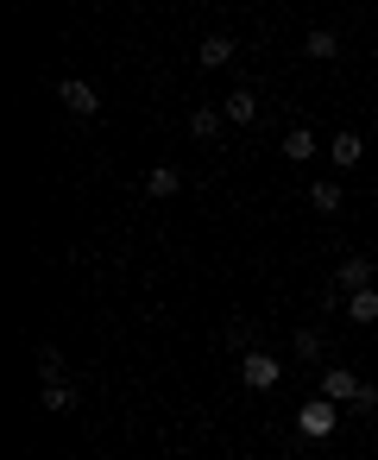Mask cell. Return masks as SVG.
Here are the masks:
<instances>
[{
    "label": "cell",
    "instance_id": "cell-1",
    "mask_svg": "<svg viewBox=\"0 0 378 460\" xmlns=\"http://www.w3.org/2000/svg\"><path fill=\"white\" fill-rule=\"evenodd\" d=\"M315 385H321V397H328V403H347V410H359V416H372V410H378V391H372L359 372H347V366H328Z\"/></svg>",
    "mask_w": 378,
    "mask_h": 460
},
{
    "label": "cell",
    "instance_id": "cell-2",
    "mask_svg": "<svg viewBox=\"0 0 378 460\" xmlns=\"http://www.w3.org/2000/svg\"><path fill=\"white\" fill-rule=\"evenodd\" d=\"M277 378H284V359H277V353H259V347L240 353V385H246V391H271Z\"/></svg>",
    "mask_w": 378,
    "mask_h": 460
},
{
    "label": "cell",
    "instance_id": "cell-3",
    "mask_svg": "<svg viewBox=\"0 0 378 460\" xmlns=\"http://www.w3.org/2000/svg\"><path fill=\"white\" fill-rule=\"evenodd\" d=\"M296 429H303L309 441H321V435H334V429H340V403H328V397H309V403L296 410Z\"/></svg>",
    "mask_w": 378,
    "mask_h": 460
},
{
    "label": "cell",
    "instance_id": "cell-4",
    "mask_svg": "<svg viewBox=\"0 0 378 460\" xmlns=\"http://www.w3.org/2000/svg\"><path fill=\"white\" fill-rule=\"evenodd\" d=\"M57 102H64L70 114H83V120H95V114H101V95H95V83H76V76H64V83H57Z\"/></svg>",
    "mask_w": 378,
    "mask_h": 460
},
{
    "label": "cell",
    "instance_id": "cell-5",
    "mask_svg": "<svg viewBox=\"0 0 378 460\" xmlns=\"http://www.w3.org/2000/svg\"><path fill=\"white\" fill-rule=\"evenodd\" d=\"M334 284H340L347 296H359V290H372V259H365V252H353V259H340V271H334Z\"/></svg>",
    "mask_w": 378,
    "mask_h": 460
},
{
    "label": "cell",
    "instance_id": "cell-6",
    "mask_svg": "<svg viewBox=\"0 0 378 460\" xmlns=\"http://www.w3.org/2000/svg\"><path fill=\"white\" fill-rule=\"evenodd\" d=\"M139 190H145V196H152V202H171V196H177V190H183V177H177V171H171V164H152V171H145V177H139Z\"/></svg>",
    "mask_w": 378,
    "mask_h": 460
},
{
    "label": "cell",
    "instance_id": "cell-7",
    "mask_svg": "<svg viewBox=\"0 0 378 460\" xmlns=\"http://www.w3.org/2000/svg\"><path fill=\"white\" fill-rule=\"evenodd\" d=\"M221 114H227V127H252V120H259V95H252V89H233V95L221 102Z\"/></svg>",
    "mask_w": 378,
    "mask_h": 460
},
{
    "label": "cell",
    "instance_id": "cell-8",
    "mask_svg": "<svg viewBox=\"0 0 378 460\" xmlns=\"http://www.w3.org/2000/svg\"><path fill=\"white\" fill-rule=\"evenodd\" d=\"M328 158H334V171H353V164L365 158V139H359V133H334V139H328Z\"/></svg>",
    "mask_w": 378,
    "mask_h": 460
},
{
    "label": "cell",
    "instance_id": "cell-9",
    "mask_svg": "<svg viewBox=\"0 0 378 460\" xmlns=\"http://www.w3.org/2000/svg\"><path fill=\"white\" fill-rule=\"evenodd\" d=\"M196 58H202V70H221V64L233 58V39H227V32H208V39L196 45Z\"/></svg>",
    "mask_w": 378,
    "mask_h": 460
},
{
    "label": "cell",
    "instance_id": "cell-10",
    "mask_svg": "<svg viewBox=\"0 0 378 460\" xmlns=\"http://www.w3.org/2000/svg\"><path fill=\"white\" fill-rule=\"evenodd\" d=\"M221 120H227L221 108H196V114H189V139H202V146H215V139H221Z\"/></svg>",
    "mask_w": 378,
    "mask_h": 460
},
{
    "label": "cell",
    "instance_id": "cell-11",
    "mask_svg": "<svg viewBox=\"0 0 378 460\" xmlns=\"http://www.w3.org/2000/svg\"><path fill=\"white\" fill-rule=\"evenodd\" d=\"M284 158H290V164H309V158H315V133H309V127H290V133H284Z\"/></svg>",
    "mask_w": 378,
    "mask_h": 460
},
{
    "label": "cell",
    "instance_id": "cell-12",
    "mask_svg": "<svg viewBox=\"0 0 378 460\" xmlns=\"http://www.w3.org/2000/svg\"><path fill=\"white\" fill-rule=\"evenodd\" d=\"M309 208L315 215H340V183H309Z\"/></svg>",
    "mask_w": 378,
    "mask_h": 460
},
{
    "label": "cell",
    "instance_id": "cell-13",
    "mask_svg": "<svg viewBox=\"0 0 378 460\" xmlns=\"http://www.w3.org/2000/svg\"><path fill=\"white\" fill-rule=\"evenodd\" d=\"M303 51L328 64V58H340V32H309V39H303Z\"/></svg>",
    "mask_w": 378,
    "mask_h": 460
},
{
    "label": "cell",
    "instance_id": "cell-14",
    "mask_svg": "<svg viewBox=\"0 0 378 460\" xmlns=\"http://www.w3.org/2000/svg\"><path fill=\"white\" fill-rule=\"evenodd\" d=\"M347 315L365 328V322H378V290H359V296H347Z\"/></svg>",
    "mask_w": 378,
    "mask_h": 460
},
{
    "label": "cell",
    "instance_id": "cell-15",
    "mask_svg": "<svg viewBox=\"0 0 378 460\" xmlns=\"http://www.w3.org/2000/svg\"><path fill=\"white\" fill-rule=\"evenodd\" d=\"M39 372H45V385H64V353L57 347H39Z\"/></svg>",
    "mask_w": 378,
    "mask_h": 460
},
{
    "label": "cell",
    "instance_id": "cell-16",
    "mask_svg": "<svg viewBox=\"0 0 378 460\" xmlns=\"http://www.w3.org/2000/svg\"><path fill=\"white\" fill-rule=\"evenodd\" d=\"M39 403H45V410H70L76 391H70V385H39Z\"/></svg>",
    "mask_w": 378,
    "mask_h": 460
},
{
    "label": "cell",
    "instance_id": "cell-17",
    "mask_svg": "<svg viewBox=\"0 0 378 460\" xmlns=\"http://www.w3.org/2000/svg\"><path fill=\"white\" fill-rule=\"evenodd\" d=\"M290 353H296V359H321V334H315V328H303V334L290 341Z\"/></svg>",
    "mask_w": 378,
    "mask_h": 460
},
{
    "label": "cell",
    "instance_id": "cell-18",
    "mask_svg": "<svg viewBox=\"0 0 378 460\" xmlns=\"http://www.w3.org/2000/svg\"><path fill=\"white\" fill-rule=\"evenodd\" d=\"M252 460H265V454H252Z\"/></svg>",
    "mask_w": 378,
    "mask_h": 460
}]
</instances>
